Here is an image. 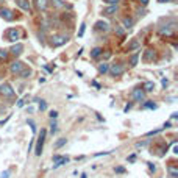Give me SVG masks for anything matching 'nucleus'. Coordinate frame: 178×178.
<instances>
[{
  "mask_svg": "<svg viewBox=\"0 0 178 178\" xmlns=\"http://www.w3.org/2000/svg\"><path fill=\"white\" fill-rule=\"evenodd\" d=\"M108 72H109L113 77H119V75H122V74L125 72V67H124V64H122V63H114V64H109Z\"/></svg>",
  "mask_w": 178,
  "mask_h": 178,
  "instance_id": "nucleus-1",
  "label": "nucleus"
},
{
  "mask_svg": "<svg viewBox=\"0 0 178 178\" xmlns=\"http://www.w3.org/2000/svg\"><path fill=\"white\" fill-rule=\"evenodd\" d=\"M45 134H47V131L45 130H41L39 133V138L36 141V156H41V153H42V147H44V141H45Z\"/></svg>",
  "mask_w": 178,
  "mask_h": 178,
  "instance_id": "nucleus-2",
  "label": "nucleus"
},
{
  "mask_svg": "<svg viewBox=\"0 0 178 178\" xmlns=\"http://www.w3.org/2000/svg\"><path fill=\"white\" fill-rule=\"evenodd\" d=\"M6 39L10 42H17L20 39V31L17 28H8L6 30Z\"/></svg>",
  "mask_w": 178,
  "mask_h": 178,
  "instance_id": "nucleus-3",
  "label": "nucleus"
},
{
  "mask_svg": "<svg viewBox=\"0 0 178 178\" xmlns=\"http://www.w3.org/2000/svg\"><path fill=\"white\" fill-rule=\"evenodd\" d=\"M67 41H69V36L67 34H58V36H53L52 38V45L53 47H61V45H64Z\"/></svg>",
  "mask_w": 178,
  "mask_h": 178,
  "instance_id": "nucleus-4",
  "label": "nucleus"
},
{
  "mask_svg": "<svg viewBox=\"0 0 178 178\" xmlns=\"http://www.w3.org/2000/svg\"><path fill=\"white\" fill-rule=\"evenodd\" d=\"M0 94H2L3 97H14V89L11 88V84L2 83L0 84Z\"/></svg>",
  "mask_w": 178,
  "mask_h": 178,
  "instance_id": "nucleus-5",
  "label": "nucleus"
},
{
  "mask_svg": "<svg viewBox=\"0 0 178 178\" xmlns=\"http://www.w3.org/2000/svg\"><path fill=\"white\" fill-rule=\"evenodd\" d=\"M130 97L134 100V102H142L144 100V97H145V92L141 88H136V89H133L131 91V94H130Z\"/></svg>",
  "mask_w": 178,
  "mask_h": 178,
  "instance_id": "nucleus-6",
  "label": "nucleus"
},
{
  "mask_svg": "<svg viewBox=\"0 0 178 178\" xmlns=\"http://www.w3.org/2000/svg\"><path fill=\"white\" fill-rule=\"evenodd\" d=\"M0 17L8 20V22L14 20V14H13V11L8 10V8H0Z\"/></svg>",
  "mask_w": 178,
  "mask_h": 178,
  "instance_id": "nucleus-7",
  "label": "nucleus"
},
{
  "mask_svg": "<svg viewBox=\"0 0 178 178\" xmlns=\"http://www.w3.org/2000/svg\"><path fill=\"white\" fill-rule=\"evenodd\" d=\"M24 67H25V64H24V63H22V61H14V63H13V64H11L10 70L13 72V74L19 75V72H20L22 69H24Z\"/></svg>",
  "mask_w": 178,
  "mask_h": 178,
  "instance_id": "nucleus-8",
  "label": "nucleus"
},
{
  "mask_svg": "<svg viewBox=\"0 0 178 178\" xmlns=\"http://www.w3.org/2000/svg\"><path fill=\"white\" fill-rule=\"evenodd\" d=\"M8 52H10V53L13 55V56H19V55H22V52H24V45L17 42V44L13 45L11 50H8Z\"/></svg>",
  "mask_w": 178,
  "mask_h": 178,
  "instance_id": "nucleus-9",
  "label": "nucleus"
},
{
  "mask_svg": "<svg viewBox=\"0 0 178 178\" xmlns=\"http://www.w3.org/2000/svg\"><path fill=\"white\" fill-rule=\"evenodd\" d=\"M95 30L106 33V31H109V24L108 22H103V20H98V22H95Z\"/></svg>",
  "mask_w": 178,
  "mask_h": 178,
  "instance_id": "nucleus-10",
  "label": "nucleus"
},
{
  "mask_svg": "<svg viewBox=\"0 0 178 178\" xmlns=\"http://www.w3.org/2000/svg\"><path fill=\"white\" fill-rule=\"evenodd\" d=\"M116 13H117V5H109L108 8H105L102 11V14L105 17H111L113 14H116Z\"/></svg>",
  "mask_w": 178,
  "mask_h": 178,
  "instance_id": "nucleus-11",
  "label": "nucleus"
},
{
  "mask_svg": "<svg viewBox=\"0 0 178 178\" xmlns=\"http://www.w3.org/2000/svg\"><path fill=\"white\" fill-rule=\"evenodd\" d=\"M139 47H141V42L138 39H133L128 45H127V52H133V50H138Z\"/></svg>",
  "mask_w": 178,
  "mask_h": 178,
  "instance_id": "nucleus-12",
  "label": "nucleus"
},
{
  "mask_svg": "<svg viewBox=\"0 0 178 178\" xmlns=\"http://www.w3.org/2000/svg\"><path fill=\"white\" fill-rule=\"evenodd\" d=\"M34 3H36V8H38L39 11H45L47 10V5H49L47 0H34Z\"/></svg>",
  "mask_w": 178,
  "mask_h": 178,
  "instance_id": "nucleus-13",
  "label": "nucleus"
},
{
  "mask_svg": "<svg viewBox=\"0 0 178 178\" xmlns=\"http://www.w3.org/2000/svg\"><path fill=\"white\" fill-rule=\"evenodd\" d=\"M142 91L144 92H153L155 91V83L153 81H145V83L142 84Z\"/></svg>",
  "mask_w": 178,
  "mask_h": 178,
  "instance_id": "nucleus-14",
  "label": "nucleus"
},
{
  "mask_svg": "<svg viewBox=\"0 0 178 178\" xmlns=\"http://www.w3.org/2000/svg\"><path fill=\"white\" fill-rule=\"evenodd\" d=\"M152 59H155V50H145L144 52V61H152Z\"/></svg>",
  "mask_w": 178,
  "mask_h": 178,
  "instance_id": "nucleus-15",
  "label": "nucleus"
},
{
  "mask_svg": "<svg viewBox=\"0 0 178 178\" xmlns=\"http://www.w3.org/2000/svg\"><path fill=\"white\" fill-rule=\"evenodd\" d=\"M17 5H19V8H22V10L25 11H30V2L28 0H16Z\"/></svg>",
  "mask_w": 178,
  "mask_h": 178,
  "instance_id": "nucleus-16",
  "label": "nucleus"
},
{
  "mask_svg": "<svg viewBox=\"0 0 178 178\" xmlns=\"http://www.w3.org/2000/svg\"><path fill=\"white\" fill-rule=\"evenodd\" d=\"M67 163H69V158H67V156H61L56 163L53 164V169H58L59 166H64V164H67Z\"/></svg>",
  "mask_w": 178,
  "mask_h": 178,
  "instance_id": "nucleus-17",
  "label": "nucleus"
},
{
  "mask_svg": "<svg viewBox=\"0 0 178 178\" xmlns=\"http://www.w3.org/2000/svg\"><path fill=\"white\" fill-rule=\"evenodd\" d=\"M122 27H124V28H131V27H133V19H131V17H128V16H125L124 19H122Z\"/></svg>",
  "mask_w": 178,
  "mask_h": 178,
  "instance_id": "nucleus-18",
  "label": "nucleus"
},
{
  "mask_svg": "<svg viewBox=\"0 0 178 178\" xmlns=\"http://www.w3.org/2000/svg\"><path fill=\"white\" fill-rule=\"evenodd\" d=\"M102 52H103V50L100 49V47H95V49H92V50H91V58H94V59L100 58V55H102Z\"/></svg>",
  "mask_w": 178,
  "mask_h": 178,
  "instance_id": "nucleus-19",
  "label": "nucleus"
},
{
  "mask_svg": "<svg viewBox=\"0 0 178 178\" xmlns=\"http://www.w3.org/2000/svg\"><path fill=\"white\" fill-rule=\"evenodd\" d=\"M30 75H31V69H30V67H24V69L19 72V77H20V78H28Z\"/></svg>",
  "mask_w": 178,
  "mask_h": 178,
  "instance_id": "nucleus-20",
  "label": "nucleus"
},
{
  "mask_svg": "<svg viewBox=\"0 0 178 178\" xmlns=\"http://www.w3.org/2000/svg\"><path fill=\"white\" fill-rule=\"evenodd\" d=\"M108 67H109L108 63H102V64H98V74L105 75V74L108 72Z\"/></svg>",
  "mask_w": 178,
  "mask_h": 178,
  "instance_id": "nucleus-21",
  "label": "nucleus"
},
{
  "mask_svg": "<svg viewBox=\"0 0 178 178\" xmlns=\"http://www.w3.org/2000/svg\"><path fill=\"white\" fill-rule=\"evenodd\" d=\"M138 61H139V53H134V55L130 56V66L131 67H134L136 64H138Z\"/></svg>",
  "mask_w": 178,
  "mask_h": 178,
  "instance_id": "nucleus-22",
  "label": "nucleus"
},
{
  "mask_svg": "<svg viewBox=\"0 0 178 178\" xmlns=\"http://www.w3.org/2000/svg\"><path fill=\"white\" fill-rule=\"evenodd\" d=\"M114 31H116V34L120 36V38H124V36H125V30L122 28L120 25H116V27H114Z\"/></svg>",
  "mask_w": 178,
  "mask_h": 178,
  "instance_id": "nucleus-23",
  "label": "nucleus"
},
{
  "mask_svg": "<svg viewBox=\"0 0 178 178\" xmlns=\"http://www.w3.org/2000/svg\"><path fill=\"white\" fill-rule=\"evenodd\" d=\"M142 108H145V109H156V103H153L152 100H148V102L144 103Z\"/></svg>",
  "mask_w": 178,
  "mask_h": 178,
  "instance_id": "nucleus-24",
  "label": "nucleus"
},
{
  "mask_svg": "<svg viewBox=\"0 0 178 178\" xmlns=\"http://www.w3.org/2000/svg\"><path fill=\"white\" fill-rule=\"evenodd\" d=\"M159 34H161V36H164V34H166V36L172 34V28H169V27L164 28V27H163V28H159Z\"/></svg>",
  "mask_w": 178,
  "mask_h": 178,
  "instance_id": "nucleus-25",
  "label": "nucleus"
},
{
  "mask_svg": "<svg viewBox=\"0 0 178 178\" xmlns=\"http://www.w3.org/2000/svg\"><path fill=\"white\" fill-rule=\"evenodd\" d=\"M8 55H10V52H8V50H0V61H6L8 59Z\"/></svg>",
  "mask_w": 178,
  "mask_h": 178,
  "instance_id": "nucleus-26",
  "label": "nucleus"
},
{
  "mask_svg": "<svg viewBox=\"0 0 178 178\" xmlns=\"http://www.w3.org/2000/svg\"><path fill=\"white\" fill-rule=\"evenodd\" d=\"M169 175H170V178H177L178 177V169L177 167H169Z\"/></svg>",
  "mask_w": 178,
  "mask_h": 178,
  "instance_id": "nucleus-27",
  "label": "nucleus"
},
{
  "mask_svg": "<svg viewBox=\"0 0 178 178\" xmlns=\"http://www.w3.org/2000/svg\"><path fill=\"white\" fill-rule=\"evenodd\" d=\"M50 3H52L55 8H63L64 6V3H63L61 0H50Z\"/></svg>",
  "mask_w": 178,
  "mask_h": 178,
  "instance_id": "nucleus-28",
  "label": "nucleus"
},
{
  "mask_svg": "<svg viewBox=\"0 0 178 178\" xmlns=\"http://www.w3.org/2000/svg\"><path fill=\"white\" fill-rule=\"evenodd\" d=\"M56 130H58V125H56V122H52V124H50V133H52V134H55V133H56Z\"/></svg>",
  "mask_w": 178,
  "mask_h": 178,
  "instance_id": "nucleus-29",
  "label": "nucleus"
},
{
  "mask_svg": "<svg viewBox=\"0 0 178 178\" xmlns=\"http://www.w3.org/2000/svg\"><path fill=\"white\" fill-rule=\"evenodd\" d=\"M67 142V139H64V138H61V139H59V141H56V144H55V147H56V148H59V147H63V145H64Z\"/></svg>",
  "mask_w": 178,
  "mask_h": 178,
  "instance_id": "nucleus-30",
  "label": "nucleus"
},
{
  "mask_svg": "<svg viewBox=\"0 0 178 178\" xmlns=\"http://www.w3.org/2000/svg\"><path fill=\"white\" fill-rule=\"evenodd\" d=\"M39 109H41V111H45V109H47V103H45L44 100H41V102H39Z\"/></svg>",
  "mask_w": 178,
  "mask_h": 178,
  "instance_id": "nucleus-31",
  "label": "nucleus"
},
{
  "mask_svg": "<svg viewBox=\"0 0 178 178\" xmlns=\"http://www.w3.org/2000/svg\"><path fill=\"white\" fill-rule=\"evenodd\" d=\"M84 30H86V25H84V24H81V27H80V31H78V36H80V38L84 34Z\"/></svg>",
  "mask_w": 178,
  "mask_h": 178,
  "instance_id": "nucleus-32",
  "label": "nucleus"
},
{
  "mask_svg": "<svg viewBox=\"0 0 178 178\" xmlns=\"http://www.w3.org/2000/svg\"><path fill=\"white\" fill-rule=\"evenodd\" d=\"M28 125L31 127V131H33V133H36V124H34L33 120H31V119H30V120H28Z\"/></svg>",
  "mask_w": 178,
  "mask_h": 178,
  "instance_id": "nucleus-33",
  "label": "nucleus"
},
{
  "mask_svg": "<svg viewBox=\"0 0 178 178\" xmlns=\"http://www.w3.org/2000/svg\"><path fill=\"white\" fill-rule=\"evenodd\" d=\"M103 2L106 3V5H117L119 0H103Z\"/></svg>",
  "mask_w": 178,
  "mask_h": 178,
  "instance_id": "nucleus-34",
  "label": "nucleus"
},
{
  "mask_svg": "<svg viewBox=\"0 0 178 178\" xmlns=\"http://www.w3.org/2000/svg\"><path fill=\"white\" fill-rule=\"evenodd\" d=\"M0 178H10V170L2 172V175H0Z\"/></svg>",
  "mask_w": 178,
  "mask_h": 178,
  "instance_id": "nucleus-35",
  "label": "nucleus"
},
{
  "mask_svg": "<svg viewBox=\"0 0 178 178\" xmlns=\"http://www.w3.org/2000/svg\"><path fill=\"white\" fill-rule=\"evenodd\" d=\"M56 117H58L56 111H50V119H52V120H53V119H56Z\"/></svg>",
  "mask_w": 178,
  "mask_h": 178,
  "instance_id": "nucleus-36",
  "label": "nucleus"
},
{
  "mask_svg": "<svg viewBox=\"0 0 178 178\" xmlns=\"http://www.w3.org/2000/svg\"><path fill=\"white\" fill-rule=\"evenodd\" d=\"M109 153H111V152H100V153H95L94 156H95V158H98V156H103V155H109Z\"/></svg>",
  "mask_w": 178,
  "mask_h": 178,
  "instance_id": "nucleus-37",
  "label": "nucleus"
},
{
  "mask_svg": "<svg viewBox=\"0 0 178 178\" xmlns=\"http://www.w3.org/2000/svg\"><path fill=\"white\" fill-rule=\"evenodd\" d=\"M147 144H148V141H142V142L136 144V147H144V145H147Z\"/></svg>",
  "mask_w": 178,
  "mask_h": 178,
  "instance_id": "nucleus-38",
  "label": "nucleus"
},
{
  "mask_svg": "<svg viewBox=\"0 0 178 178\" xmlns=\"http://www.w3.org/2000/svg\"><path fill=\"white\" fill-rule=\"evenodd\" d=\"M100 56H103L105 59H108V58H111V52H106L105 55H103V52H102V55H100Z\"/></svg>",
  "mask_w": 178,
  "mask_h": 178,
  "instance_id": "nucleus-39",
  "label": "nucleus"
},
{
  "mask_svg": "<svg viewBox=\"0 0 178 178\" xmlns=\"http://www.w3.org/2000/svg\"><path fill=\"white\" fill-rule=\"evenodd\" d=\"M24 105H25V98H20L19 102H17V106H19V108H20V106H24Z\"/></svg>",
  "mask_w": 178,
  "mask_h": 178,
  "instance_id": "nucleus-40",
  "label": "nucleus"
},
{
  "mask_svg": "<svg viewBox=\"0 0 178 178\" xmlns=\"http://www.w3.org/2000/svg\"><path fill=\"white\" fill-rule=\"evenodd\" d=\"M114 170H116L117 173H124V172H125V169H124V167H116Z\"/></svg>",
  "mask_w": 178,
  "mask_h": 178,
  "instance_id": "nucleus-41",
  "label": "nucleus"
},
{
  "mask_svg": "<svg viewBox=\"0 0 178 178\" xmlns=\"http://www.w3.org/2000/svg\"><path fill=\"white\" fill-rule=\"evenodd\" d=\"M147 164H148V169H150V170H152V172H155V170H156V167H155L152 163H147Z\"/></svg>",
  "mask_w": 178,
  "mask_h": 178,
  "instance_id": "nucleus-42",
  "label": "nucleus"
},
{
  "mask_svg": "<svg viewBox=\"0 0 178 178\" xmlns=\"http://www.w3.org/2000/svg\"><path fill=\"white\" fill-rule=\"evenodd\" d=\"M134 159H136V155H130V156H128V161H130V163H133Z\"/></svg>",
  "mask_w": 178,
  "mask_h": 178,
  "instance_id": "nucleus-43",
  "label": "nucleus"
},
{
  "mask_svg": "<svg viewBox=\"0 0 178 178\" xmlns=\"http://www.w3.org/2000/svg\"><path fill=\"white\" fill-rule=\"evenodd\" d=\"M10 117H11V116H8L6 119H3V120H0V125H5L6 122H8V119H10Z\"/></svg>",
  "mask_w": 178,
  "mask_h": 178,
  "instance_id": "nucleus-44",
  "label": "nucleus"
},
{
  "mask_svg": "<svg viewBox=\"0 0 178 178\" xmlns=\"http://www.w3.org/2000/svg\"><path fill=\"white\" fill-rule=\"evenodd\" d=\"M59 158H61V155H53V163H56Z\"/></svg>",
  "mask_w": 178,
  "mask_h": 178,
  "instance_id": "nucleus-45",
  "label": "nucleus"
},
{
  "mask_svg": "<svg viewBox=\"0 0 178 178\" xmlns=\"http://www.w3.org/2000/svg\"><path fill=\"white\" fill-rule=\"evenodd\" d=\"M130 109H131V103H128V105H127V106L124 108V111L127 113V111H130Z\"/></svg>",
  "mask_w": 178,
  "mask_h": 178,
  "instance_id": "nucleus-46",
  "label": "nucleus"
},
{
  "mask_svg": "<svg viewBox=\"0 0 178 178\" xmlns=\"http://www.w3.org/2000/svg\"><path fill=\"white\" fill-rule=\"evenodd\" d=\"M161 83H163V86H164V88H166V86L169 84V81H167L166 78H163V81H161Z\"/></svg>",
  "mask_w": 178,
  "mask_h": 178,
  "instance_id": "nucleus-47",
  "label": "nucleus"
},
{
  "mask_svg": "<svg viewBox=\"0 0 178 178\" xmlns=\"http://www.w3.org/2000/svg\"><path fill=\"white\" fill-rule=\"evenodd\" d=\"M159 3H169V2H172V0H158Z\"/></svg>",
  "mask_w": 178,
  "mask_h": 178,
  "instance_id": "nucleus-48",
  "label": "nucleus"
},
{
  "mask_svg": "<svg viewBox=\"0 0 178 178\" xmlns=\"http://www.w3.org/2000/svg\"><path fill=\"white\" fill-rule=\"evenodd\" d=\"M139 2L142 3V5H147V3H148V0H139Z\"/></svg>",
  "mask_w": 178,
  "mask_h": 178,
  "instance_id": "nucleus-49",
  "label": "nucleus"
},
{
  "mask_svg": "<svg viewBox=\"0 0 178 178\" xmlns=\"http://www.w3.org/2000/svg\"><path fill=\"white\" fill-rule=\"evenodd\" d=\"M81 178H88V175H86V173H83V175H81Z\"/></svg>",
  "mask_w": 178,
  "mask_h": 178,
  "instance_id": "nucleus-50",
  "label": "nucleus"
}]
</instances>
